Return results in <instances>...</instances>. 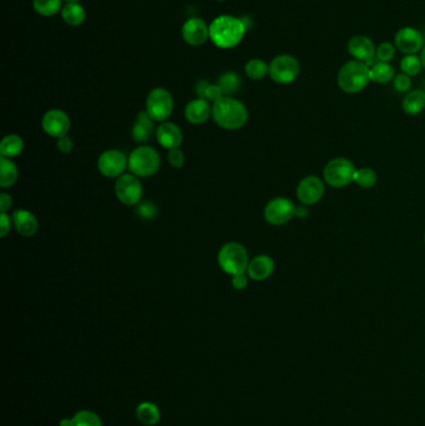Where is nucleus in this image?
Wrapping results in <instances>:
<instances>
[{
    "mask_svg": "<svg viewBox=\"0 0 425 426\" xmlns=\"http://www.w3.org/2000/svg\"><path fill=\"white\" fill-rule=\"evenodd\" d=\"M182 38L192 47L202 45L210 38V26L201 18H190L182 26Z\"/></svg>",
    "mask_w": 425,
    "mask_h": 426,
    "instance_id": "nucleus-16",
    "label": "nucleus"
},
{
    "mask_svg": "<svg viewBox=\"0 0 425 426\" xmlns=\"http://www.w3.org/2000/svg\"><path fill=\"white\" fill-rule=\"evenodd\" d=\"M393 86L398 93H409L410 88H412V79L405 74H398L395 75L394 80H393Z\"/></svg>",
    "mask_w": 425,
    "mask_h": 426,
    "instance_id": "nucleus-37",
    "label": "nucleus"
},
{
    "mask_svg": "<svg viewBox=\"0 0 425 426\" xmlns=\"http://www.w3.org/2000/svg\"><path fill=\"white\" fill-rule=\"evenodd\" d=\"M143 191L140 177L133 174H123L115 184V195L123 205L138 206L143 197Z\"/></svg>",
    "mask_w": 425,
    "mask_h": 426,
    "instance_id": "nucleus-10",
    "label": "nucleus"
},
{
    "mask_svg": "<svg viewBox=\"0 0 425 426\" xmlns=\"http://www.w3.org/2000/svg\"><path fill=\"white\" fill-rule=\"evenodd\" d=\"M126 169H128V157L123 151L108 150L99 157V172L108 179H118Z\"/></svg>",
    "mask_w": 425,
    "mask_h": 426,
    "instance_id": "nucleus-11",
    "label": "nucleus"
},
{
    "mask_svg": "<svg viewBox=\"0 0 425 426\" xmlns=\"http://www.w3.org/2000/svg\"><path fill=\"white\" fill-rule=\"evenodd\" d=\"M62 18L67 26H82L87 19V11L82 4H79V1H72V3H67L65 6H62Z\"/></svg>",
    "mask_w": 425,
    "mask_h": 426,
    "instance_id": "nucleus-25",
    "label": "nucleus"
},
{
    "mask_svg": "<svg viewBox=\"0 0 425 426\" xmlns=\"http://www.w3.org/2000/svg\"><path fill=\"white\" fill-rule=\"evenodd\" d=\"M297 207L287 197H276L267 203L263 217L272 226H283L296 217Z\"/></svg>",
    "mask_w": 425,
    "mask_h": 426,
    "instance_id": "nucleus-9",
    "label": "nucleus"
},
{
    "mask_svg": "<svg viewBox=\"0 0 425 426\" xmlns=\"http://www.w3.org/2000/svg\"><path fill=\"white\" fill-rule=\"evenodd\" d=\"M369 72H370V80L375 84L385 85L394 80V67H392L390 62H374L369 67Z\"/></svg>",
    "mask_w": 425,
    "mask_h": 426,
    "instance_id": "nucleus-26",
    "label": "nucleus"
},
{
    "mask_svg": "<svg viewBox=\"0 0 425 426\" xmlns=\"http://www.w3.org/2000/svg\"><path fill=\"white\" fill-rule=\"evenodd\" d=\"M67 3H72V1H79V0H67Z\"/></svg>",
    "mask_w": 425,
    "mask_h": 426,
    "instance_id": "nucleus-44",
    "label": "nucleus"
},
{
    "mask_svg": "<svg viewBox=\"0 0 425 426\" xmlns=\"http://www.w3.org/2000/svg\"><path fill=\"white\" fill-rule=\"evenodd\" d=\"M347 49L349 55L353 57L354 60L365 62L368 67H370L377 54V47L374 41L365 35L352 36L347 44Z\"/></svg>",
    "mask_w": 425,
    "mask_h": 426,
    "instance_id": "nucleus-15",
    "label": "nucleus"
},
{
    "mask_svg": "<svg viewBox=\"0 0 425 426\" xmlns=\"http://www.w3.org/2000/svg\"><path fill=\"white\" fill-rule=\"evenodd\" d=\"M370 72L365 62L349 60L339 69L337 82L342 91L346 94H358L369 85Z\"/></svg>",
    "mask_w": 425,
    "mask_h": 426,
    "instance_id": "nucleus-3",
    "label": "nucleus"
},
{
    "mask_svg": "<svg viewBox=\"0 0 425 426\" xmlns=\"http://www.w3.org/2000/svg\"><path fill=\"white\" fill-rule=\"evenodd\" d=\"M420 60H421V64H423V69L425 70V45L423 47V50L420 52Z\"/></svg>",
    "mask_w": 425,
    "mask_h": 426,
    "instance_id": "nucleus-43",
    "label": "nucleus"
},
{
    "mask_svg": "<svg viewBox=\"0 0 425 426\" xmlns=\"http://www.w3.org/2000/svg\"><path fill=\"white\" fill-rule=\"evenodd\" d=\"M248 286V274L247 273H240L232 276V287L237 291H243Z\"/></svg>",
    "mask_w": 425,
    "mask_h": 426,
    "instance_id": "nucleus-39",
    "label": "nucleus"
},
{
    "mask_svg": "<svg viewBox=\"0 0 425 426\" xmlns=\"http://www.w3.org/2000/svg\"><path fill=\"white\" fill-rule=\"evenodd\" d=\"M217 85L220 86L223 96H231L241 89L242 80L240 75L235 72H226L219 77Z\"/></svg>",
    "mask_w": 425,
    "mask_h": 426,
    "instance_id": "nucleus-30",
    "label": "nucleus"
},
{
    "mask_svg": "<svg viewBox=\"0 0 425 426\" xmlns=\"http://www.w3.org/2000/svg\"><path fill=\"white\" fill-rule=\"evenodd\" d=\"M59 426H104L103 420L95 411L82 409L59 422Z\"/></svg>",
    "mask_w": 425,
    "mask_h": 426,
    "instance_id": "nucleus-22",
    "label": "nucleus"
},
{
    "mask_svg": "<svg viewBox=\"0 0 425 426\" xmlns=\"http://www.w3.org/2000/svg\"><path fill=\"white\" fill-rule=\"evenodd\" d=\"M135 415L143 425L154 426L161 420V410L153 401H143L136 406Z\"/></svg>",
    "mask_w": 425,
    "mask_h": 426,
    "instance_id": "nucleus-24",
    "label": "nucleus"
},
{
    "mask_svg": "<svg viewBox=\"0 0 425 426\" xmlns=\"http://www.w3.org/2000/svg\"><path fill=\"white\" fill-rule=\"evenodd\" d=\"M423 69V64L420 60V57L418 55H405L402 60H400V70L405 75L408 77H416Z\"/></svg>",
    "mask_w": 425,
    "mask_h": 426,
    "instance_id": "nucleus-34",
    "label": "nucleus"
},
{
    "mask_svg": "<svg viewBox=\"0 0 425 426\" xmlns=\"http://www.w3.org/2000/svg\"><path fill=\"white\" fill-rule=\"evenodd\" d=\"M217 262L221 269L232 277L235 274L246 273L250 259L246 248L241 243L228 242L219 252Z\"/></svg>",
    "mask_w": 425,
    "mask_h": 426,
    "instance_id": "nucleus-4",
    "label": "nucleus"
},
{
    "mask_svg": "<svg viewBox=\"0 0 425 426\" xmlns=\"http://www.w3.org/2000/svg\"><path fill=\"white\" fill-rule=\"evenodd\" d=\"M357 172L355 164L346 157L331 159L323 169V179L328 186L333 189H343L353 184Z\"/></svg>",
    "mask_w": 425,
    "mask_h": 426,
    "instance_id": "nucleus-6",
    "label": "nucleus"
},
{
    "mask_svg": "<svg viewBox=\"0 0 425 426\" xmlns=\"http://www.w3.org/2000/svg\"><path fill=\"white\" fill-rule=\"evenodd\" d=\"M247 77L252 80H262L263 77L270 75V65L266 62H263L262 59H251L250 62H247L245 67Z\"/></svg>",
    "mask_w": 425,
    "mask_h": 426,
    "instance_id": "nucleus-31",
    "label": "nucleus"
},
{
    "mask_svg": "<svg viewBox=\"0 0 425 426\" xmlns=\"http://www.w3.org/2000/svg\"><path fill=\"white\" fill-rule=\"evenodd\" d=\"M195 93L200 99H204L209 103H215L221 98H223V93L217 84H210L206 80L197 82L195 86Z\"/></svg>",
    "mask_w": 425,
    "mask_h": 426,
    "instance_id": "nucleus-29",
    "label": "nucleus"
},
{
    "mask_svg": "<svg viewBox=\"0 0 425 426\" xmlns=\"http://www.w3.org/2000/svg\"><path fill=\"white\" fill-rule=\"evenodd\" d=\"M216 1H225V0H216Z\"/></svg>",
    "mask_w": 425,
    "mask_h": 426,
    "instance_id": "nucleus-45",
    "label": "nucleus"
},
{
    "mask_svg": "<svg viewBox=\"0 0 425 426\" xmlns=\"http://www.w3.org/2000/svg\"><path fill=\"white\" fill-rule=\"evenodd\" d=\"M41 126L46 135L55 139H60L62 136H67L69 130L72 128V123L65 111L59 108H53L46 111L45 115L43 116Z\"/></svg>",
    "mask_w": 425,
    "mask_h": 426,
    "instance_id": "nucleus-14",
    "label": "nucleus"
},
{
    "mask_svg": "<svg viewBox=\"0 0 425 426\" xmlns=\"http://www.w3.org/2000/svg\"><path fill=\"white\" fill-rule=\"evenodd\" d=\"M174 110L172 95L164 88H156L150 91L146 99V113L155 123H165Z\"/></svg>",
    "mask_w": 425,
    "mask_h": 426,
    "instance_id": "nucleus-7",
    "label": "nucleus"
},
{
    "mask_svg": "<svg viewBox=\"0 0 425 426\" xmlns=\"http://www.w3.org/2000/svg\"><path fill=\"white\" fill-rule=\"evenodd\" d=\"M11 225H13L11 217L8 216V213H1V216H0V237L1 238L8 236V233L11 230Z\"/></svg>",
    "mask_w": 425,
    "mask_h": 426,
    "instance_id": "nucleus-40",
    "label": "nucleus"
},
{
    "mask_svg": "<svg viewBox=\"0 0 425 426\" xmlns=\"http://www.w3.org/2000/svg\"><path fill=\"white\" fill-rule=\"evenodd\" d=\"M57 147L62 154H70L72 151V147H74L72 140L67 135V136H62L60 139H57Z\"/></svg>",
    "mask_w": 425,
    "mask_h": 426,
    "instance_id": "nucleus-41",
    "label": "nucleus"
},
{
    "mask_svg": "<svg viewBox=\"0 0 425 426\" xmlns=\"http://www.w3.org/2000/svg\"><path fill=\"white\" fill-rule=\"evenodd\" d=\"M210 116H212V106L204 99H195L184 108V118L192 125L205 123Z\"/></svg>",
    "mask_w": 425,
    "mask_h": 426,
    "instance_id": "nucleus-20",
    "label": "nucleus"
},
{
    "mask_svg": "<svg viewBox=\"0 0 425 426\" xmlns=\"http://www.w3.org/2000/svg\"><path fill=\"white\" fill-rule=\"evenodd\" d=\"M160 164V155L150 146H138L128 156V169L140 179L154 176L159 171Z\"/></svg>",
    "mask_w": 425,
    "mask_h": 426,
    "instance_id": "nucleus-5",
    "label": "nucleus"
},
{
    "mask_svg": "<svg viewBox=\"0 0 425 426\" xmlns=\"http://www.w3.org/2000/svg\"><path fill=\"white\" fill-rule=\"evenodd\" d=\"M378 175L373 169L370 167H362L357 169L355 176H354V184H357L362 189H372L377 185Z\"/></svg>",
    "mask_w": 425,
    "mask_h": 426,
    "instance_id": "nucleus-33",
    "label": "nucleus"
},
{
    "mask_svg": "<svg viewBox=\"0 0 425 426\" xmlns=\"http://www.w3.org/2000/svg\"><path fill=\"white\" fill-rule=\"evenodd\" d=\"M24 150V141L18 135H8L0 144V155L6 159H14Z\"/></svg>",
    "mask_w": 425,
    "mask_h": 426,
    "instance_id": "nucleus-27",
    "label": "nucleus"
},
{
    "mask_svg": "<svg viewBox=\"0 0 425 426\" xmlns=\"http://www.w3.org/2000/svg\"><path fill=\"white\" fill-rule=\"evenodd\" d=\"M155 135L159 144L169 151L179 149L184 141V135L179 126L176 123H167V121L160 123Z\"/></svg>",
    "mask_w": 425,
    "mask_h": 426,
    "instance_id": "nucleus-17",
    "label": "nucleus"
},
{
    "mask_svg": "<svg viewBox=\"0 0 425 426\" xmlns=\"http://www.w3.org/2000/svg\"><path fill=\"white\" fill-rule=\"evenodd\" d=\"M301 67L296 57L289 54H282L275 57L270 64V77L273 82L287 85L297 79Z\"/></svg>",
    "mask_w": 425,
    "mask_h": 426,
    "instance_id": "nucleus-8",
    "label": "nucleus"
},
{
    "mask_svg": "<svg viewBox=\"0 0 425 426\" xmlns=\"http://www.w3.org/2000/svg\"><path fill=\"white\" fill-rule=\"evenodd\" d=\"M273 272H275L273 258L267 254H260L250 261L246 273L248 274V277L253 281L261 282V281H266L267 278L271 277Z\"/></svg>",
    "mask_w": 425,
    "mask_h": 426,
    "instance_id": "nucleus-18",
    "label": "nucleus"
},
{
    "mask_svg": "<svg viewBox=\"0 0 425 426\" xmlns=\"http://www.w3.org/2000/svg\"><path fill=\"white\" fill-rule=\"evenodd\" d=\"M155 121L153 118H150L149 113L146 111L143 113H138L136 116V120L133 123V139L136 142H148L154 134H156V129L155 128Z\"/></svg>",
    "mask_w": 425,
    "mask_h": 426,
    "instance_id": "nucleus-21",
    "label": "nucleus"
},
{
    "mask_svg": "<svg viewBox=\"0 0 425 426\" xmlns=\"http://www.w3.org/2000/svg\"><path fill=\"white\" fill-rule=\"evenodd\" d=\"M394 45L397 50L405 55H413L423 50L424 36L418 29L412 26H404L395 33Z\"/></svg>",
    "mask_w": 425,
    "mask_h": 426,
    "instance_id": "nucleus-13",
    "label": "nucleus"
},
{
    "mask_svg": "<svg viewBox=\"0 0 425 426\" xmlns=\"http://www.w3.org/2000/svg\"><path fill=\"white\" fill-rule=\"evenodd\" d=\"M19 177L18 167L11 159H0V186L1 189H9L14 186Z\"/></svg>",
    "mask_w": 425,
    "mask_h": 426,
    "instance_id": "nucleus-28",
    "label": "nucleus"
},
{
    "mask_svg": "<svg viewBox=\"0 0 425 426\" xmlns=\"http://www.w3.org/2000/svg\"><path fill=\"white\" fill-rule=\"evenodd\" d=\"M33 6L38 14L53 16L62 11V0H33Z\"/></svg>",
    "mask_w": 425,
    "mask_h": 426,
    "instance_id": "nucleus-32",
    "label": "nucleus"
},
{
    "mask_svg": "<svg viewBox=\"0 0 425 426\" xmlns=\"http://www.w3.org/2000/svg\"><path fill=\"white\" fill-rule=\"evenodd\" d=\"M11 206H13L11 196L8 195L6 192H3L0 195V210H1V213H6L8 211L11 210Z\"/></svg>",
    "mask_w": 425,
    "mask_h": 426,
    "instance_id": "nucleus-42",
    "label": "nucleus"
},
{
    "mask_svg": "<svg viewBox=\"0 0 425 426\" xmlns=\"http://www.w3.org/2000/svg\"><path fill=\"white\" fill-rule=\"evenodd\" d=\"M11 221H13V226L21 236H35L36 232L39 230V222L31 211L16 210L11 215Z\"/></svg>",
    "mask_w": 425,
    "mask_h": 426,
    "instance_id": "nucleus-19",
    "label": "nucleus"
},
{
    "mask_svg": "<svg viewBox=\"0 0 425 426\" xmlns=\"http://www.w3.org/2000/svg\"><path fill=\"white\" fill-rule=\"evenodd\" d=\"M136 215L143 220H154L158 216V206L151 201L140 202L136 206Z\"/></svg>",
    "mask_w": 425,
    "mask_h": 426,
    "instance_id": "nucleus-36",
    "label": "nucleus"
},
{
    "mask_svg": "<svg viewBox=\"0 0 425 426\" xmlns=\"http://www.w3.org/2000/svg\"><path fill=\"white\" fill-rule=\"evenodd\" d=\"M326 182L318 177L311 175L299 181L297 186V198L302 206L317 205L326 194Z\"/></svg>",
    "mask_w": 425,
    "mask_h": 426,
    "instance_id": "nucleus-12",
    "label": "nucleus"
},
{
    "mask_svg": "<svg viewBox=\"0 0 425 426\" xmlns=\"http://www.w3.org/2000/svg\"><path fill=\"white\" fill-rule=\"evenodd\" d=\"M170 164L175 169H181L184 164V155L180 149L170 150L167 156Z\"/></svg>",
    "mask_w": 425,
    "mask_h": 426,
    "instance_id": "nucleus-38",
    "label": "nucleus"
},
{
    "mask_svg": "<svg viewBox=\"0 0 425 426\" xmlns=\"http://www.w3.org/2000/svg\"><path fill=\"white\" fill-rule=\"evenodd\" d=\"M424 243H425V233H424Z\"/></svg>",
    "mask_w": 425,
    "mask_h": 426,
    "instance_id": "nucleus-46",
    "label": "nucleus"
},
{
    "mask_svg": "<svg viewBox=\"0 0 425 426\" xmlns=\"http://www.w3.org/2000/svg\"><path fill=\"white\" fill-rule=\"evenodd\" d=\"M402 108L409 116H418L419 113H423L425 108V90L415 89L407 93L402 101Z\"/></svg>",
    "mask_w": 425,
    "mask_h": 426,
    "instance_id": "nucleus-23",
    "label": "nucleus"
},
{
    "mask_svg": "<svg viewBox=\"0 0 425 426\" xmlns=\"http://www.w3.org/2000/svg\"><path fill=\"white\" fill-rule=\"evenodd\" d=\"M246 30L243 19L232 16H217L210 24V39L216 47L231 49L241 43Z\"/></svg>",
    "mask_w": 425,
    "mask_h": 426,
    "instance_id": "nucleus-1",
    "label": "nucleus"
},
{
    "mask_svg": "<svg viewBox=\"0 0 425 426\" xmlns=\"http://www.w3.org/2000/svg\"><path fill=\"white\" fill-rule=\"evenodd\" d=\"M395 52H397V47L394 44L390 41H385L380 47H377L375 57L378 59V62H390L394 59Z\"/></svg>",
    "mask_w": 425,
    "mask_h": 426,
    "instance_id": "nucleus-35",
    "label": "nucleus"
},
{
    "mask_svg": "<svg viewBox=\"0 0 425 426\" xmlns=\"http://www.w3.org/2000/svg\"><path fill=\"white\" fill-rule=\"evenodd\" d=\"M212 118L222 129L238 130L248 121V110L241 101L223 96L212 103Z\"/></svg>",
    "mask_w": 425,
    "mask_h": 426,
    "instance_id": "nucleus-2",
    "label": "nucleus"
}]
</instances>
